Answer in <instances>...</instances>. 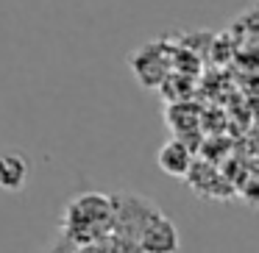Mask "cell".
Listing matches in <instances>:
<instances>
[{
	"instance_id": "1",
	"label": "cell",
	"mask_w": 259,
	"mask_h": 253,
	"mask_svg": "<svg viewBox=\"0 0 259 253\" xmlns=\"http://www.w3.org/2000/svg\"><path fill=\"white\" fill-rule=\"evenodd\" d=\"M112 234V195L84 192L64 206L62 236L67 245L84 247Z\"/></svg>"
},
{
	"instance_id": "2",
	"label": "cell",
	"mask_w": 259,
	"mask_h": 253,
	"mask_svg": "<svg viewBox=\"0 0 259 253\" xmlns=\"http://www.w3.org/2000/svg\"><path fill=\"white\" fill-rule=\"evenodd\" d=\"M179 228L173 225V220L156 209L148 217V223L137 234V250L140 253H176L179 250Z\"/></svg>"
},
{
	"instance_id": "3",
	"label": "cell",
	"mask_w": 259,
	"mask_h": 253,
	"mask_svg": "<svg viewBox=\"0 0 259 253\" xmlns=\"http://www.w3.org/2000/svg\"><path fill=\"white\" fill-rule=\"evenodd\" d=\"M131 67H134V75L142 86H162L167 81L170 70H167V59L164 53L159 50L156 45H148V47H140L137 56L131 59Z\"/></svg>"
},
{
	"instance_id": "4",
	"label": "cell",
	"mask_w": 259,
	"mask_h": 253,
	"mask_svg": "<svg viewBox=\"0 0 259 253\" xmlns=\"http://www.w3.org/2000/svg\"><path fill=\"white\" fill-rule=\"evenodd\" d=\"M156 162H159V170H162V173L173 175V178H184V175L190 173V167H192L195 159H192V150H190L187 142L167 139L162 147H159Z\"/></svg>"
},
{
	"instance_id": "5",
	"label": "cell",
	"mask_w": 259,
	"mask_h": 253,
	"mask_svg": "<svg viewBox=\"0 0 259 253\" xmlns=\"http://www.w3.org/2000/svg\"><path fill=\"white\" fill-rule=\"evenodd\" d=\"M28 181V159L17 150L0 153V189L20 192Z\"/></svg>"
}]
</instances>
